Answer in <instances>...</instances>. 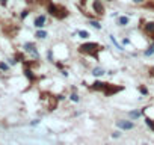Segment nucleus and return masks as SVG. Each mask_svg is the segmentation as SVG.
Masks as SVG:
<instances>
[{
	"label": "nucleus",
	"mask_w": 154,
	"mask_h": 145,
	"mask_svg": "<svg viewBox=\"0 0 154 145\" xmlns=\"http://www.w3.org/2000/svg\"><path fill=\"white\" fill-rule=\"evenodd\" d=\"M101 50H103V47L100 44H97V42H86V44H83V45H80V47H79L80 53L89 55V56L97 57V59H98V53Z\"/></svg>",
	"instance_id": "1"
},
{
	"label": "nucleus",
	"mask_w": 154,
	"mask_h": 145,
	"mask_svg": "<svg viewBox=\"0 0 154 145\" xmlns=\"http://www.w3.org/2000/svg\"><path fill=\"white\" fill-rule=\"evenodd\" d=\"M47 12H49L50 15L59 18V20H64V18L68 17V9L64 8V6H61V5H55L51 2L47 5Z\"/></svg>",
	"instance_id": "2"
},
{
	"label": "nucleus",
	"mask_w": 154,
	"mask_h": 145,
	"mask_svg": "<svg viewBox=\"0 0 154 145\" xmlns=\"http://www.w3.org/2000/svg\"><path fill=\"white\" fill-rule=\"evenodd\" d=\"M119 91H123V86H118V85H112V83H106V86H104V89H103L104 95H107V97H110V95H113V94H116V92H119Z\"/></svg>",
	"instance_id": "3"
},
{
	"label": "nucleus",
	"mask_w": 154,
	"mask_h": 145,
	"mask_svg": "<svg viewBox=\"0 0 154 145\" xmlns=\"http://www.w3.org/2000/svg\"><path fill=\"white\" fill-rule=\"evenodd\" d=\"M94 11L97 12L98 15H103L104 14V6H103V3H101V0H94Z\"/></svg>",
	"instance_id": "4"
},
{
	"label": "nucleus",
	"mask_w": 154,
	"mask_h": 145,
	"mask_svg": "<svg viewBox=\"0 0 154 145\" xmlns=\"http://www.w3.org/2000/svg\"><path fill=\"white\" fill-rule=\"evenodd\" d=\"M116 126H118L119 129H123V130H130V129H133V122H131V121H124V120H121V121L116 122Z\"/></svg>",
	"instance_id": "5"
},
{
	"label": "nucleus",
	"mask_w": 154,
	"mask_h": 145,
	"mask_svg": "<svg viewBox=\"0 0 154 145\" xmlns=\"http://www.w3.org/2000/svg\"><path fill=\"white\" fill-rule=\"evenodd\" d=\"M24 50L26 51H30V53L38 57V51H36V47H35V44H32V42H27V44H24Z\"/></svg>",
	"instance_id": "6"
},
{
	"label": "nucleus",
	"mask_w": 154,
	"mask_h": 145,
	"mask_svg": "<svg viewBox=\"0 0 154 145\" xmlns=\"http://www.w3.org/2000/svg\"><path fill=\"white\" fill-rule=\"evenodd\" d=\"M33 24L36 26V27H42V26L45 24V15H39L35 18V21H33Z\"/></svg>",
	"instance_id": "7"
},
{
	"label": "nucleus",
	"mask_w": 154,
	"mask_h": 145,
	"mask_svg": "<svg viewBox=\"0 0 154 145\" xmlns=\"http://www.w3.org/2000/svg\"><path fill=\"white\" fill-rule=\"evenodd\" d=\"M144 30H145L148 35L154 36V21H151V23H146V24H145V27H144Z\"/></svg>",
	"instance_id": "8"
},
{
	"label": "nucleus",
	"mask_w": 154,
	"mask_h": 145,
	"mask_svg": "<svg viewBox=\"0 0 154 145\" xmlns=\"http://www.w3.org/2000/svg\"><path fill=\"white\" fill-rule=\"evenodd\" d=\"M104 86H106V83H103V82H94L91 88H92V89H95V91H103Z\"/></svg>",
	"instance_id": "9"
},
{
	"label": "nucleus",
	"mask_w": 154,
	"mask_h": 145,
	"mask_svg": "<svg viewBox=\"0 0 154 145\" xmlns=\"http://www.w3.org/2000/svg\"><path fill=\"white\" fill-rule=\"evenodd\" d=\"M127 23H129V17H119L118 18V24L119 26H125Z\"/></svg>",
	"instance_id": "10"
},
{
	"label": "nucleus",
	"mask_w": 154,
	"mask_h": 145,
	"mask_svg": "<svg viewBox=\"0 0 154 145\" xmlns=\"http://www.w3.org/2000/svg\"><path fill=\"white\" fill-rule=\"evenodd\" d=\"M92 74H94V76H103V74H104V70H103V68H94Z\"/></svg>",
	"instance_id": "11"
},
{
	"label": "nucleus",
	"mask_w": 154,
	"mask_h": 145,
	"mask_svg": "<svg viewBox=\"0 0 154 145\" xmlns=\"http://www.w3.org/2000/svg\"><path fill=\"white\" fill-rule=\"evenodd\" d=\"M35 36H36V38H41V39H44V38L47 36V32H44V30H38Z\"/></svg>",
	"instance_id": "12"
},
{
	"label": "nucleus",
	"mask_w": 154,
	"mask_h": 145,
	"mask_svg": "<svg viewBox=\"0 0 154 145\" xmlns=\"http://www.w3.org/2000/svg\"><path fill=\"white\" fill-rule=\"evenodd\" d=\"M145 122L150 126V129H151V130H154V121L151 120V118H148V116H146V118H145Z\"/></svg>",
	"instance_id": "13"
},
{
	"label": "nucleus",
	"mask_w": 154,
	"mask_h": 145,
	"mask_svg": "<svg viewBox=\"0 0 154 145\" xmlns=\"http://www.w3.org/2000/svg\"><path fill=\"white\" fill-rule=\"evenodd\" d=\"M153 53H154V44H153V45H150L148 50L145 51V55H146V56H150V55H153Z\"/></svg>",
	"instance_id": "14"
},
{
	"label": "nucleus",
	"mask_w": 154,
	"mask_h": 145,
	"mask_svg": "<svg viewBox=\"0 0 154 145\" xmlns=\"http://www.w3.org/2000/svg\"><path fill=\"white\" fill-rule=\"evenodd\" d=\"M89 24L92 26V27H95V29H101V24H100L98 21H91Z\"/></svg>",
	"instance_id": "15"
},
{
	"label": "nucleus",
	"mask_w": 154,
	"mask_h": 145,
	"mask_svg": "<svg viewBox=\"0 0 154 145\" xmlns=\"http://www.w3.org/2000/svg\"><path fill=\"white\" fill-rule=\"evenodd\" d=\"M79 35H80V38H88V36H89V34H88L86 30H80Z\"/></svg>",
	"instance_id": "16"
},
{
	"label": "nucleus",
	"mask_w": 154,
	"mask_h": 145,
	"mask_svg": "<svg viewBox=\"0 0 154 145\" xmlns=\"http://www.w3.org/2000/svg\"><path fill=\"white\" fill-rule=\"evenodd\" d=\"M24 72H26V76H27V77L30 79V80H33V79H35V76L32 74V71H30V70H26Z\"/></svg>",
	"instance_id": "17"
},
{
	"label": "nucleus",
	"mask_w": 154,
	"mask_h": 145,
	"mask_svg": "<svg viewBox=\"0 0 154 145\" xmlns=\"http://www.w3.org/2000/svg\"><path fill=\"white\" fill-rule=\"evenodd\" d=\"M8 65H6L5 62H0V70H2V71H8Z\"/></svg>",
	"instance_id": "18"
},
{
	"label": "nucleus",
	"mask_w": 154,
	"mask_h": 145,
	"mask_svg": "<svg viewBox=\"0 0 154 145\" xmlns=\"http://www.w3.org/2000/svg\"><path fill=\"white\" fill-rule=\"evenodd\" d=\"M139 91H140V92H142V94H144V95H146V94H148V89H146L145 86H139Z\"/></svg>",
	"instance_id": "19"
},
{
	"label": "nucleus",
	"mask_w": 154,
	"mask_h": 145,
	"mask_svg": "<svg viewBox=\"0 0 154 145\" xmlns=\"http://www.w3.org/2000/svg\"><path fill=\"white\" fill-rule=\"evenodd\" d=\"M71 100H73V101H79V95H77V94H73V95H71Z\"/></svg>",
	"instance_id": "20"
},
{
	"label": "nucleus",
	"mask_w": 154,
	"mask_h": 145,
	"mask_svg": "<svg viewBox=\"0 0 154 145\" xmlns=\"http://www.w3.org/2000/svg\"><path fill=\"white\" fill-rule=\"evenodd\" d=\"M130 115H131V118H138V116H139V114H138V112H131Z\"/></svg>",
	"instance_id": "21"
},
{
	"label": "nucleus",
	"mask_w": 154,
	"mask_h": 145,
	"mask_svg": "<svg viewBox=\"0 0 154 145\" xmlns=\"http://www.w3.org/2000/svg\"><path fill=\"white\" fill-rule=\"evenodd\" d=\"M26 15H27V11H23V14H21V18H26Z\"/></svg>",
	"instance_id": "22"
},
{
	"label": "nucleus",
	"mask_w": 154,
	"mask_h": 145,
	"mask_svg": "<svg viewBox=\"0 0 154 145\" xmlns=\"http://www.w3.org/2000/svg\"><path fill=\"white\" fill-rule=\"evenodd\" d=\"M133 2H135V3H142L144 0H133Z\"/></svg>",
	"instance_id": "23"
},
{
	"label": "nucleus",
	"mask_w": 154,
	"mask_h": 145,
	"mask_svg": "<svg viewBox=\"0 0 154 145\" xmlns=\"http://www.w3.org/2000/svg\"><path fill=\"white\" fill-rule=\"evenodd\" d=\"M2 5H6V0H2Z\"/></svg>",
	"instance_id": "24"
},
{
	"label": "nucleus",
	"mask_w": 154,
	"mask_h": 145,
	"mask_svg": "<svg viewBox=\"0 0 154 145\" xmlns=\"http://www.w3.org/2000/svg\"><path fill=\"white\" fill-rule=\"evenodd\" d=\"M82 3H83V5H85V3H86V0H82Z\"/></svg>",
	"instance_id": "25"
}]
</instances>
